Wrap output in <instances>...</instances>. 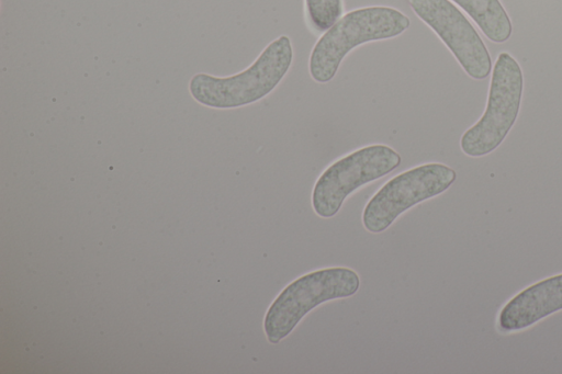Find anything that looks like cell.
Wrapping results in <instances>:
<instances>
[{"instance_id":"6da1fadb","label":"cell","mask_w":562,"mask_h":374,"mask_svg":"<svg viewBox=\"0 0 562 374\" xmlns=\"http://www.w3.org/2000/svg\"><path fill=\"white\" fill-rule=\"evenodd\" d=\"M293 60L291 39L272 41L245 70L229 77L196 73L189 82L191 97L202 105L234 109L255 103L280 83Z\"/></svg>"},{"instance_id":"7a4b0ae2","label":"cell","mask_w":562,"mask_h":374,"mask_svg":"<svg viewBox=\"0 0 562 374\" xmlns=\"http://www.w3.org/2000/svg\"><path fill=\"white\" fill-rule=\"evenodd\" d=\"M409 19L391 7H366L341 15L316 42L308 70L319 83L330 81L345 56L361 44L393 38L405 32Z\"/></svg>"},{"instance_id":"3957f363","label":"cell","mask_w":562,"mask_h":374,"mask_svg":"<svg viewBox=\"0 0 562 374\" xmlns=\"http://www.w3.org/2000/svg\"><path fill=\"white\" fill-rule=\"evenodd\" d=\"M359 287L358 273L345 267L319 269L297 277L280 292L265 315L267 340L279 343L312 309L328 301L352 296Z\"/></svg>"},{"instance_id":"277c9868","label":"cell","mask_w":562,"mask_h":374,"mask_svg":"<svg viewBox=\"0 0 562 374\" xmlns=\"http://www.w3.org/2000/svg\"><path fill=\"white\" fill-rule=\"evenodd\" d=\"M522 89L524 76L519 64L512 55L502 52L493 66L485 111L461 136L463 154L483 157L503 143L518 117Z\"/></svg>"},{"instance_id":"5b68a950","label":"cell","mask_w":562,"mask_h":374,"mask_svg":"<svg viewBox=\"0 0 562 374\" xmlns=\"http://www.w3.org/2000/svg\"><path fill=\"white\" fill-rule=\"evenodd\" d=\"M456 179L457 172L439 162L424 163L393 177L364 206V228L372 234L386 230L405 211L443 193Z\"/></svg>"},{"instance_id":"8992f818","label":"cell","mask_w":562,"mask_h":374,"mask_svg":"<svg viewBox=\"0 0 562 374\" xmlns=\"http://www.w3.org/2000/svg\"><path fill=\"white\" fill-rule=\"evenodd\" d=\"M402 158L393 148L375 144L362 147L331 163L316 180L312 192L314 212L330 218L356 190L396 169Z\"/></svg>"},{"instance_id":"52a82bcc","label":"cell","mask_w":562,"mask_h":374,"mask_svg":"<svg viewBox=\"0 0 562 374\" xmlns=\"http://www.w3.org/2000/svg\"><path fill=\"white\" fill-rule=\"evenodd\" d=\"M408 3L443 42L469 77L482 80L491 73L492 59L483 39L450 0H408Z\"/></svg>"},{"instance_id":"ba28073f","label":"cell","mask_w":562,"mask_h":374,"mask_svg":"<svg viewBox=\"0 0 562 374\" xmlns=\"http://www.w3.org/2000/svg\"><path fill=\"white\" fill-rule=\"evenodd\" d=\"M562 310V273L540 280L513 296L499 310L498 329L524 330Z\"/></svg>"},{"instance_id":"9c48e42d","label":"cell","mask_w":562,"mask_h":374,"mask_svg":"<svg viewBox=\"0 0 562 374\" xmlns=\"http://www.w3.org/2000/svg\"><path fill=\"white\" fill-rule=\"evenodd\" d=\"M451 1L457 3L471 16L490 41L504 43L512 36V21L499 0Z\"/></svg>"},{"instance_id":"30bf717a","label":"cell","mask_w":562,"mask_h":374,"mask_svg":"<svg viewBox=\"0 0 562 374\" xmlns=\"http://www.w3.org/2000/svg\"><path fill=\"white\" fill-rule=\"evenodd\" d=\"M305 11L311 27L327 31L342 14L341 0H305Z\"/></svg>"}]
</instances>
